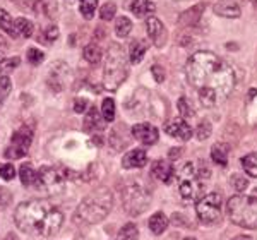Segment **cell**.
<instances>
[{
  "label": "cell",
  "mask_w": 257,
  "mask_h": 240,
  "mask_svg": "<svg viewBox=\"0 0 257 240\" xmlns=\"http://www.w3.org/2000/svg\"><path fill=\"white\" fill-rule=\"evenodd\" d=\"M187 79L199 91V100L204 106H216L230 96L235 88V72L225 60L213 52H196L185 65Z\"/></svg>",
  "instance_id": "obj_1"
},
{
  "label": "cell",
  "mask_w": 257,
  "mask_h": 240,
  "mask_svg": "<svg viewBox=\"0 0 257 240\" xmlns=\"http://www.w3.org/2000/svg\"><path fill=\"white\" fill-rule=\"evenodd\" d=\"M14 221L19 230L26 233H38L41 237H53L64 225V214L41 201H24L16 208Z\"/></svg>",
  "instance_id": "obj_2"
},
{
  "label": "cell",
  "mask_w": 257,
  "mask_h": 240,
  "mask_svg": "<svg viewBox=\"0 0 257 240\" xmlns=\"http://www.w3.org/2000/svg\"><path fill=\"white\" fill-rule=\"evenodd\" d=\"M113 208V196L108 189L101 187L93 190L81 201L74 213V221L79 225H96L103 221Z\"/></svg>",
  "instance_id": "obj_3"
},
{
  "label": "cell",
  "mask_w": 257,
  "mask_h": 240,
  "mask_svg": "<svg viewBox=\"0 0 257 240\" xmlns=\"http://www.w3.org/2000/svg\"><path fill=\"white\" fill-rule=\"evenodd\" d=\"M128 64L122 45L111 43L106 50L105 67H103V88L106 91H117L127 79Z\"/></svg>",
  "instance_id": "obj_4"
},
{
  "label": "cell",
  "mask_w": 257,
  "mask_h": 240,
  "mask_svg": "<svg viewBox=\"0 0 257 240\" xmlns=\"http://www.w3.org/2000/svg\"><path fill=\"white\" fill-rule=\"evenodd\" d=\"M228 218L233 225L247 230L257 228V199L252 196H233L226 202Z\"/></svg>",
  "instance_id": "obj_5"
},
{
  "label": "cell",
  "mask_w": 257,
  "mask_h": 240,
  "mask_svg": "<svg viewBox=\"0 0 257 240\" xmlns=\"http://www.w3.org/2000/svg\"><path fill=\"white\" fill-rule=\"evenodd\" d=\"M120 199H122L123 209L131 216H139L151 204V194H149V190L144 185L138 184V182H128V184L122 187Z\"/></svg>",
  "instance_id": "obj_6"
},
{
  "label": "cell",
  "mask_w": 257,
  "mask_h": 240,
  "mask_svg": "<svg viewBox=\"0 0 257 240\" xmlns=\"http://www.w3.org/2000/svg\"><path fill=\"white\" fill-rule=\"evenodd\" d=\"M175 179L178 180V192H180L184 201H196L201 194L202 184L201 179L197 177V172L192 163H184L175 172Z\"/></svg>",
  "instance_id": "obj_7"
},
{
  "label": "cell",
  "mask_w": 257,
  "mask_h": 240,
  "mask_svg": "<svg viewBox=\"0 0 257 240\" xmlns=\"http://www.w3.org/2000/svg\"><path fill=\"white\" fill-rule=\"evenodd\" d=\"M65 177L59 170L52 167H41L36 172V182L35 187L38 190H43L47 196H57L64 190Z\"/></svg>",
  "instance_id": "obj_8"
},
{
  "label": "cell",
  "mask_w": 257,
  "mask_h": 240,
  "mask_svg": "<svg viewBox=\"0 0 257 240\" xmlns=\"http://www.w3.org/2000/svg\"><path fill=\"white\" fill-rule=\"evenodd\" d=\"M196 213L201 223L213 225L221 218V196L216 192H211L202 196L196 204Z\"/></svg>",
  "instance_id": "obj_9"
},
{
  "label": "cell",
  "mask_w": 257,
  "mask_h": 240,
  "mask_svg": "<svg viewBox=\"0 0 257 240\" xmlns=\"http://www.w3.org/2000/svg\"><path fill=\"white\" fill-rule=\"evenodd\" d=\"M132 136H134L139 143L146 144V146H153V144H156L158 143V138H160L158 129L148 122L136 124V126L132 127Z\"/></svg>",
  "instance_id": "obj_10"
},
{
  "label": "cell",
  "mask_w": 257,
  "mask_h": 240,
  "mask_svg": "<svg viewBox=\"0 0 257 240\" xmlns=\"http://www.w3.org/2000/svg\"><path fill=\"white\" fill-rule=\"evenodd\" d=\"M165 132H167L168 136H172V138L180 139V141H189L194 134L192 127H190L184 118H173V120H170V122H167L165 124Z\"/></svg>",
  "instance_id": "obj_11"
},
{
  "label": "cell",
  "mask_w": 257,
  "mask_h": 240,
  "mask_svg": "<svg viewBox=\"0 0 257 240\" xmlns=\"http://www.w3.org/2000/svg\"><path fill=\"white\" fill-rule=\"evenodd\" d=\"M175 167L172 165V161H165V160H158L153 163L151 167V175L155 177L156 180L165 182V184H172V180L175 179Z\"/></svg>",
  "instance_id": "obj_12"
},
{
  "label": "cell",
  "mask_w": 257,
  "mask_h": 240,
  "mask_svg": "<svg viewBox=\"0 0 257 240\" xmlns=\"http://www.w3.org/2000/svg\"><path fill=\"white\" fill-rule=\"evenodd\" d=\"M146 30L153 43H155L156 47H163L165 41H167V30H165L163 23H161L158 18L151 16V18L146 21Z\"/></svg>",
  "instance_id": "obj_13"
},
{
  "label": "cell",
  "mask_w": 257,
  "mask_h": 240,
  "mask_svg": "<svg viewBox=\"0 0 257 240\" xmlns=\"http://www.w3.org/2000/svg\"><path fill=\"white\" fill-rule=\"evenodd\" d=\"M146 163H148V155L144 150L128 151L122 160V167L127 168V170H132V168H143V167H146Z\"/></svg>",
  "instance_id": "obj_14"
},
{
  "label": "cell",
  "mask_w": 257,
  "mask_h": 240,
  "mask_svg": "<svg viewBox=\"0 0 257 240\" xmlns=\"http://www.w3.org/2000/svg\"><path fill=\"white\" fill-rule=\"evenodd\" d=\"M214 12L221 18H226V19H237L242 11H240V6L233 0H219L218 4H214Z\"/></svg>",
  "instance_id": "obj_15"
},
{
  "label": "cell",
  "mask_w": 257,
  "mask_h": 240,
  "mask_svg": "<svg viewBox=\"0 0 257 240\" xmlns=\"http://www.w3.org/2000/svg\"><path fill=\"white\" fill-rule=\"evenodd\" d=\"M105 126H106V122L103 120V117H99V113L96 111V108H94V106H89L88 113H86V117H84V124H82L84 131L86 132L101 131Z\"/></svg>",
  "instance_id": "obj_16"
},
{
  "label": "cell",
  "mask_w": 257,
  "mask_h": 240,
  "mask_svg": "<svg viewBox=\"0 0 257 240\" xmlns=\"http://www.w3.org/2000/svg\"><path fill=\"white\" fill-rule=\"evenodd\" d=\"M228 155H230V146L226 143H216L211 148V158L219 167H226L228 165Z\"/></svg>",
  "instance_id": "obj_17"
},
{
  "label": "cell",
  "mask_w": 257,
  "mask_h": 240,
  "mask_svg": "<svg viewBox=\"0 0 257 240\" xmlns=\"http://www.w3.org/2000/svg\"><path fill=\"white\" fill-rule=\"evenodd\" d=\"M11 143L16 144V146H23L30 150L31 143H33V131L28 129V127H21L19 131H16L11 138Z\"/></svg>",
  "instance_id": "obj_18"
},
{
  "label": "cell",
  "mask_w": 257,
  "mask_h": 240,
  "mask_svg": "<svg viewBox=\"0 0 257 240\" xmlns=\"http://www.w3.org/2000/svg\"><path fill=\"white\" fill-rule=\"evenodd\" d=\"M167 228H168V218L165 213L158 211V213H155L149 218V230L155 235H161Z\"/></svg>",
  "instance_id": "obj_19"
},
{
  "label": "cell",
  "mask_w": 257,
  "mask_h": 240,
  "mask_svg": "<svg viewBox=\"0 0 257 240\" xmlns=\"http://www.w3.org/2000/svg\"><path fill=\"white\" fill-rule=\"evenodd\" d=\"M146 52H148V43H146V41L136 40V41H132V45H131V50H128V59H131L132 64H139V62L144 59Z\"/></svg>",
  "instance_id": "obj_20"
},
{
  "label": "cell",
  "mask_w": 257,
  "mask_h": 240,
  "mask_svg": "<svg viewBox=\"0 0 257 240\" xmlns=\"http://www.w3.org/2000/svg\"><path fill=\"white\" fill-rule=\"evenodd\" d=\"M14 30L16 35L23 36V38H31L33 33H35V24L26 18H18L14 21Z\"/></svg>",
  "instance_id": "obj_21"
},
{
  "label": "cell",
  "mask_w": 257,
  "mask_h": 240,
  "mask_svg": "<svg viewBox=\"0 0 257 240\" xmlns=\"http://www.w3.org/2000/svg\"><path fill=\"white\" fill-rule=\"evenodd\" d=\"M131 11H132V14L138 16V18H144V16L151 14V12L155 11V4H153L151 0H132Z\"/></svg>",
  "instance_id": "obj_22"
},
{
  "label": "cell",
  "mask_w": 257,
  "mask_h": 240,
  "mask_svg": "<svg viewBox=\"0 0 257 240\" xmlns=\"http://www.w3.org/2000/svg\"><path fill=\"white\" fill-rule=\"evenodd\" d=\"M19 177H21V182H23L24 187H35L36 172H35V168H33L30 163H24L23 167H21Z\"/></svg>",
  "instance_id": "obj_23"
},
{
  "label": "cell",
  "mask_w": 257,
  "mask_h": 240,
  "mask_svg": "<svg viewBox=\"0 0 257 240\" xmlns=\"http://www.w3.org/2000/svg\"><path fill=\"white\" fill-rule=\"evenodd\" d=\"M0 30L6 31L7 35L12 36V38H16V30H14V19L11 18V14L7 11L0 9Z\"/></svg>",
  "instance_id": "obj_24"
},
{
  "label": "cell",
  "mask_w": 257,
  "mask_h": 240,
  "mask_svg": "<svg viewBox=\"0 0 257 240\" xmlns=\"http://www.w3.org/2000/svg\"><path fill=\"white\" fill-rule=\"evenodd\" d=\"M242 168L247 172V175L257 179V153H248L242 158Z\"/></svg>",
  "instance_id": "obj_25"
},
{
  "label": "cell",
  "mask_w": 257,
  "mask_h": 240,
  "mask_svg": "<svg viewBox=\"0 0 257 240\" xmlns=\"http://www.w3.org/2000/svg\"><path fill=\"white\" fill-rule=\"evenodd\" d=\"M84 59L89 62V64H98L101 60V48L98 47L96 43H89L84 47V52H82Z\"/></svg>",
  "instance_id": "obj_26"
},
{
  "label": "cell",
  "mask_w": 257,
  "mask_h": 240,
  "mask_svg": "<svg viewBox=\"0 0 257 240\" xmlns=\"http://www.w3.org/2000/svg\"><path fill=\"white\" fill-rule=\"evenodd\" d=\"M101 117L106 124L115 120V101L111 98H105L101 103Z\"/></svg>",
  "instance_id": "obj_27"
},
{
  "label": "cell",
  "mask_w": 257,
  "mask_h": 240,
  "mask_svg": "<svg viewBox=\"0 0 257 240\" xmlns=\"http://www.w3.org/2000/svg\"><path fill=\"white\" fill-rule=\"evenodd\" d=\"M35 9L36 12H43L48 18H53L57 14V2L55 0H38Z\"/></svg>",
  "instance_id": "obj_28"
},
{
  "label": "cell",
  "mask_w": 257,
  "mask_h": 240,
  "mask_svg": "<svg viewBox=\"0 0 257 240\" xmlns=\"http://www.w3.org/2000/svg\"><path fill=\"white\" fill-rule=\"evenodd\" d=\"M96 7H98V0H79V11H81L82 18H86V19L94 18Z\"/></svg>",
  "instance_id": "obj_29"
},
{
  "label": "cell",
  "mask_w": 257,
  "mask_h": 240,
  "mask_svg": "<svg viewBox=\"0 0 257 240\" xmlns=\"http://www.w3.org/2000/svg\"><path fill=\"white\" fill-rule=\"evenodd\" d=\"M131 30H132V21L125 18V16H122V18L115 21V33H117V36H120V38H125L128 33H131Z\"/></svg>",
  "instance_id": "obj_30"
},
{
  "label": "cell",
  "mask_w": 257,
  "mask_h": 240,
  "mask_svg": "<svg viewBox=\"0 0 257 240\" xmlns=\"http://www.w3.org/2000/svg\"><path fill=\"white\" fill-rule=\"evenodd\" d=\"M120 240H139V230L134 223H127V225L122 226L118 233Z\"/></svg>",
  "instance_id": "obj_31"
},
{
  "label": "cell",
  "mask_w": 257,
  "mask_h": 240,
  "mask_svg": "<svg viewBox=\"0 0 257 240\" xmlns=\"http://www.w3.org/2000/svg\"><path fill=\"white\" fill-rule=\"evenodd\" d=\"M230 184L237 192H243V190L248 189V180H247V177L242 175V173H231Z\"/></svg>",
  "instance_id": "obj_32"
},
{
  "label": "cell",
  "mask_w": 257,
  "mask_h": 240,
  "mask_svg": "<svg viewBox=\"0 0 257 240\" xmlns=\"http://www.w3.org/2000/svg\"><path fill=\"white\" fill-rule=\"evenodd\" d=\"M19 62H21L19 57H11V59L0 60V77L7 76L9 72H12V70H14L19 65Z\"/></svg>",
  "instance_id": "obj_33"
},
{
  "label": "cell",
  "mask_w": 257,
  "mask_h": 240,
  "mask_svg": "<svg viewBox=\"0 0 257 240\" xmlns=\"http://www.w3.org/2000/svg\"><path fill=\"white\" fill-rule=\"evenodd\" d=\"M177 106H178V113L182 115V118H190L196 115V111H194L192 105H190V101L187 98H180L177 103Z\"/></svg>",
  "instance_id": "obj_34"
},
{
  "label": "cell",
  "mask_w": 257,
  "mask_h": 240,
  "mask_svg": "<svg viewBox=\"0 0 257 240\" xmlns=\"http://www.w3.org/2000/svg\"><path fill=\"white\" fill-rule=\"evenodd\" d=\"M26 155H28V148L16 146V144H11V146L6 150V158L7 160H19V158H24Z\"/></svg>",
  "instance_id": "obj_35"
},
{
  "label": "cell",
  "mask_w": 257,
  "mask_h": 240,
  "mask_svg": "<svg viewBox=\"0 0 257 240\" xmlns=\"http://www.w3.org/2000/svg\"><path fill=\"white\" fill-rule=\"evenodd\" d=\"M211 131H213V127H211V124L208 120H202L201 124L197 126V129L194 131V134H196V138L199 141H206L211 136Z\"/></svg>",
  "instance_id": "obj_36"
},
{
  "label": "cell",
  "mask_w": 257,
  "mask_h": 240,
  "mask_svg": "<svg viewBox=\"0 0 257 240\" xmlns=\"http://www.w3.org/2000/svg\"><path fill=\"white\" fill-rule=\"evenodd\" d=\"M59 28L55 26V24H50L47 30L43 31V38H38L40 41H43V43H53L57 38H59Z\"/></svg>",
  "instance_id": "obj_37"
},
{
  "label": "cell",
  "mask_w": 257,
  "mask_h": 240,
  "mask_svg": "<svg viewBox=\"0 0 257 240\" xmlns=\"http://www.w3.org/2000/svg\"><path fill=\"white\" fill-rule=\"evenodd\" d=\"M115 12H117V6H115L113 2H106L105 6L101 7V11H99V18L103 21H110V19H113Z\"/></svg>",
  "instance_id": "obj_38"
},
{
  "label": "cell",
  "mask_w": 257,
  "mask_h": 240,
  "mask_svg": "<svg viewBox=\"0 0 257 240\" xmlns=\"http://www.w3.org/2000/svg\"><path fill=\"white\" fill-rule=\"evenodd\" d=\"M14 177H16L14 165H11V163H2V165H0V179L9 182V180H14Z\"/></svg>",
  "instance_id": "obj_39"
},
{
  "label": "cell",
  "mask_w": 257,
  "mask_h": 240,
  "mask_svg": "<svg viewBox=\"0 0 257 240\" xmlns=\"http://www.w3.org/2000/svg\"><path fill=\"white\" fill-rule=\"evenodd\" d=\"M12 89V82L7 76H2L0 77V103H2L4 100H6L7 96H9Z\"/></svg>",
  "instance_id": "obj_40"
},
{
  "label": "cell",
  "mask_w": 257,
  "mask_h": 240,
  "mask_svg": "<svg viewBox=\"0 0 257 240\" xmlns=\"http://www.w3.org/2000/svg\"><path fill=\"white\" fill-rule=\"evenodd\" d=\"M12 202V192L11 189L0 185V209H6Z\"/></svg>",
  "instance_id": "obj_41"
},
{
  "label": "cell",
  "mask_w": 257,
  "mask_h": 240,
  "mask_svg": "<svg viewBox=\"0 0 257 240\" xmlns=\"http://www.w3.org/2000/svg\"><path fill=\"white\" fill-rule=\"evenodd\" d=\"M45 59V53L36 50V48H30L28 50V62H30L31 65H40L41 62Z\"/></svg>",
  "instance_id": "obj_42"
},
{
  "label": "cell",
  "mask_w": 257,
  "mask_h": 240,
  "mask_svg": "<svg viewBox=\"0 0 257 240\" xmlns=\"http://www.w3.org/2000/svg\"><path fill=\"white\" fill-rule=\"evenodd\" d=\"M151 74L155 76L156 82H163L165 79H167V72H165V69L161 67V65H153Z\"/></svg>",
  "instance_id": "obj_43"
},
{
  "label": "cell",
  "mask_w": 257,
  "mask_h": 240,
  "mask_svg": "<svg viewBox=\"0 0 257 240\" xmlns=\"http://www.w3.org/2000/svg\"><path fill=\"white\" fill-rule=\"evenodd\" d=\"M88 105H89V101L86 100V98H77V100L74 101V111H76V113H84V111L88 110Z\"/></svg>",
  "instance_id": "obj_44"
},
{
  "label": "cell",
  "mask_w": 257,
  "mask_h": 240,
  "mask_svg": "<svg viewBox=\"0 0 257 240\" xmlns=\"http://www.w3.org/2000/svg\"><path fill=\"white\" fill-rule=\"evenodd\" d=\"M197 172V177L201 180H208L209 177H211V170H209V167H204V165H201V168L199 170H196Z\"/></svg>",
  "instance_id": "obj_45"
},
{
  "label": "cell",
  "mask_w": 257,
  "mask_h": 240,
  "mask_svg": "<svg viewBox=\"0 0 257 240\" xmlns=\"http://www.w3.org/2000/svg\"><path fill=\"white\" fill-rule=\"evenodd\" d=\"M172 221L175 223V225H187V223H185V220H184V216H182V214H178V213L173 214Z\"/></svg>",
  "instance_id": "obj_46"
},
{
  "label": "cell",
  "mask_w": 257,
  "mask_h": 240,
  "mask_svg": "<svg viewBox=\"0 0 257 240\" xmlns=\"http://www.w3.org/2000/svg\"><path fill=\"white\" fill-rule=\"evenodd\" d=\"M4 52H7V41L4 36H0V53H4Z\"/></svg>",
  "instance_id": "obj_47"
},
{
  "label": "cell",
  "mask_w": 257,
  "mask_h": 240,
  "mask_svg": "<svg viewBox=\"0 0 257 240\" xmlns=\"http://www.w3.org/2000/svg\"><path fill=\"white\" fill-rule=\"evenodd\" d=\"M233 240H252V238L247 237V235H238V237H235Z\"/></svg>",
  "instance_id": "obj_48"
},
{
  "label": "cell",
  "mask_w": 257,
  "mask_h": 240,
  "mask_svg": "<svg viewBox=\"0 0 257 240\" xmlns=\"http://www.w3.org/2000/svg\"><path fill=\"white\" fill-rule=\"evenodd\" d=\"M93 143H94V144H101L103 141H101V138H99V136H94V138H93Z\"/></svg>",
  "instance_id": "obj_49"
},
{
  "label": "cell",
  "mask_w": 257,
  "mask_h": 240,
  "mask_svg": "<svg viewBox=\"0 0 257 240\" xmlns=\"http://www.w3.org/2000/svg\"><path fill=\"white\" fill-rule=\"evenodd\" d=\"M4 240H19V238L16 237L14 233H9V235H7V237H6V238H4Z\"/></svg>",
  "instance_id": "obj_50"
},
{
  "label": "cell",
  "mask_w": 257,
  "mask_h": 240,
  "mask_svg": "<svg viewBox=\"0 0 257 240\" xmlns=\"http://www.w3.org/2000/svg\"><path fill=\"white\" fill-rule=\"evenodd\" d=\"M257 94V89H250V98H254Z\"/></svg>",
  "instance_id": "obj_51"
},
{
  "label": "cell",
  "mask_w": 257,
  "mask_h": 240,
  "mask_svg": "<svg viewBox=\"0 0 257 240\" xmlns=\"http://www.w3.org/2000/svg\"><path fill=\"white\" fill-rule=\"evenodd\" d=\"M184 240H197V238H194V237H185Z\"/></svg>",
  "instance_id": "obj_52"
},
{
  "label": "cell",
  "mask_w": 257,
  "mask_h": 240,
  "mask_svg": "<svg viewBox=\"0 0 257 240\" xmlns=\"http://www.w3.org/2000/svg\"><path fill=\"white\" fill-rule=\"evenodd\" d=\"M254 197H255V199H257V189H254Z\"/></svg>",
  "instance_id": "obj_53"
},
{
  "label": "cell",
  "mask_w": 257,
  "mask_h": 240,
  "mask_svg": "<svg viewBox=\"0 0 257 240\" xmlns=\"http://www.w3.org/2000/svg\"><path fill=\"white\" fill-rule=\"evenodd\" d=\"M252 2H254V4H255V6H257V0H252Z\"/></svg>",
  "instance_id": "obj_54"
}]
</instances>
